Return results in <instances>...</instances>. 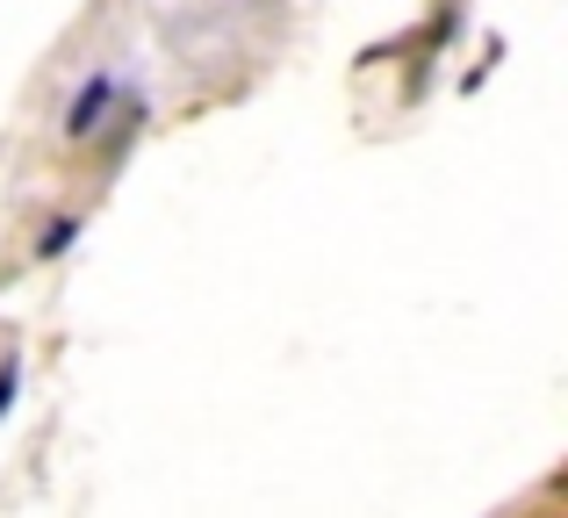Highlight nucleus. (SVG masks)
Instances as JSON below:
<instances>
[{
    "instance_id": "1",
    "label": "nucleus",
    "mask_w": 568,
    "mask_h": 518,
    "mask_svg": "<svg viewBox=\"0 0 568 518\" xmlns=\"http://www.w3.org/2000/svg\"><path fill=\"white\" fill-rule=\"evenodd\" d=\"M115 101H123V87H115V80H109V72H94V80H87V87H80V101H72V115H65V130H72V138H94V130H101V115H109V109H115Z\"/></svg>"
}]
</instances>
